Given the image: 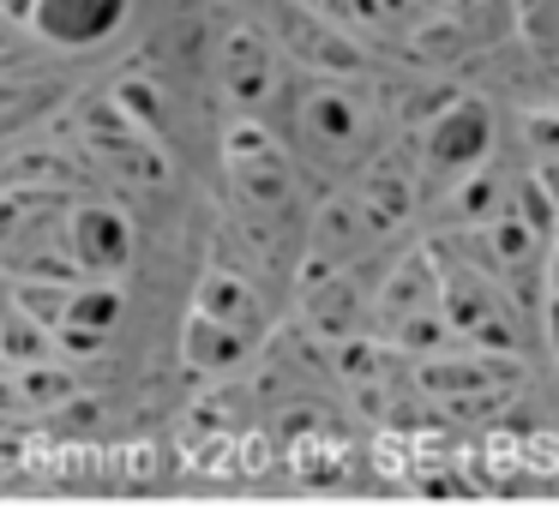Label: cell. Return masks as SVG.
I'll list each match as a JSON object with an SVG mask.
<instances>
[{"mask_svg": "<svg viewBox=\"0 0 559 528\" xmlns=\"http://www.w3.org/2000/svg\"><path fill=\"white\" fill-rule=\"evenodd\" d=\"M73 168L61 163H25L0 175V271L13 283H67L73 252H67V223H73Z\"/></svg>", "mask_w": 559, "mask_h": 528, "instance_id": "cell-1", "label": "cell"}, {"mask_svg": "<svg viewBox=\"0 0 559 528\" xmlns=\"http://www.w3.org/2000/svg\"><path fill=\"white\" fill-rule=\"evenodd\" d=\"M223 187L229 204L247 228H271V235H289L295 216H301V168H295L289 144L271 127H259L253 115H241L223 132Z\"/></svg>", "mask_w": 559, "mask_h": 528, "instance_id": "cell-2", "label": "cell"}, {"mask_svg": "<svg viewBox=\"0 0 559 528\" xmlns=\"http://www.w3.org/2000/svg\"><path fill=\"white\" fill-rule=\"evenodd\" d=\"M289 127L301 156L319 168H367L379 139L373 108L355 84H343V72H307L301 91L289 96Z\"/></svg>", "mask_w": 559, "mask_h": 528, "instance_id": "cell-3", "label": "cell"}, {"mask_svg": "<svg viewBox=\"0 0 559 528\" xmlns=\"http://www.w3.org/2000/svg\"><path fill=\"white\" fill-rule=\"evenodd\" d=\"M373 319L379 336L409 355H433V348H457L451 343V319H445V259L439 252H409L397 271L379 283L373 295Z\"/></svg>", "mask_w": 559, "mask_h": 528, "instance_id": "cell-4", "label": "cell"}, {"mask_svg": "<svg viewBox=\"0 0 559 528\" xmlns=\"http://www.w3.org/2000/svg\"><path fill=\"white\" fill-rule=\"evenodd\" d=\"M19 307L49 324L61 355H103L127 319V295L109 276H67V283H19Z\"/></svg>", "mask_w": 559, "mask_h": 528, "instance_id": "cell-5", "label": "cell"}, {"mask_svg": "<svg viewBox=\"0 0 559 528\" xmlns=\"http://www.w3.org/2000/svg\"><path fill=\"white\" fill-rule=\"evenodd\" d=\"M415 163L427 180L457 192L463 180H475L481 168H493V108L481 96H445L439 115L421 120L415 139Z\"/></svg>", "mask_w": 559, "mask_h": 528, "instance_id": "cell-6", "label": "cell"}, {"mask_svg": "<svg viewBox=\"0 0 559 528\" xmlns=\"http://www.w3.org/2000/svg\"><path fill=\"white\" fill-rule=\"evenodd\" d=\"M415 384H421L439 408H451V415H493V408H506L511 391H518V360L499 355V348H469V343H457V355H451V348H433V355H421V367H415Z\"/></svg>", "mask_w": 559, "mask_h": 528, "instance_id": "cell-7", "label": "cell"}, {"mask_svg": "<svg viewBox=\"0 0 559 528\" xmlns=\"http://www.w3.org/2000/svg\"><path fill=\"white\" fill-rule=\"evenodd\" d=\"M211 72H217L223 96L235 108H265L271 96L283 91V48L265 24L253 19H229L217 36H211Z\"/></svg>", "mask_w": 559, "mask_h": 528, "instance_id": "cell-8", "label": "cell"}, {"mask_svg": "<svg viewBox=\"0 0 559 528\" xmlns=\"http://www.w3.org/2000/svg\"><path fill=\"white\" fill-rule=\"evenodd\" d=\"M445 319H451V343H469V348H511L518 343L506 283L493 271H481L469 252L445 259Z\"/></svg>", "mask_w": 559, "mask_h": 528, "instance_id": "cell-9", "label": "cell"}, {"mask_svg": "<svg viewBox=\"0 0 559 528\" xmlns=\"http://www.w3.org/2000/svg\"><path fill=\"white\" fill-rule=\"evenodd\" d=\"M79 151H85L103 175H121V180H133V187L169 180L163 175V151H157V139H151V127L145 120H127L121 103H91L85 115H79Z\"/></svg>", "mask_w": 559, "mask_h": 528, "instance_id": "cell-10", "label": "cell"}, {"mask_svg": "<svg viewBox=\"0 0 559 528\" xmlns=\"http://www.w3.org/2000/svg\"><path fill=\"white\" fill-rule=\"evenodd\" d=\"M67 252H73L79 276H109V283H121V271L139 252V228H133V216H127V204L79 199L73 223H67Z\"/></svg>", "mask_w": 559, "mask_h": 528, "instance_id": "cell-11", "label": "cell"}, {"mask_svg": "<svg viewBox=\"0 0 559 528\" xmlns=\"http://www.w3.org/2000/svg\"><path fill=\"white\" fill-rule=\"evenodd\" d=\"M133 0H31L25 24L55 48H97L127 24Z\"/></svg>", "mask_w": 559, "mask_h": 528, "instance_id": "cell-12", "label": "cell"}, {"mask_svg": "<svg viewBox=\"0 0 559 528\" xmlns=\"http://www.w3.org/2000/svg\"><path fill=\"white\" fill-rule=\"evenodd\" d=\"M415 168H421V163H391V156H385V163H367L361 180L349 187L373 235H397V228L415 216V180H421Z\"/></svg>", "mask_w": 559, "mask_h": 528, "instance_id": "cell-13", "label": "cell"}, {"mask_svg": "<svg viewBox=\"0 0 559 528\" xmlns=\"http://www.w3.org/2000/svg\"><path fill=\"white\" fill-rule=\"evenodd\" d=\"M193 312L253 336V343H259V331H265V300H259L253 276L229 271V264H205V276H199V288H193Z\"/></svg>", "mask_w": 559, "mask_h": 528, "instance_id": "cell-14", "label": "cell"}, {"mask_svg": "<svg viewBox=\"0 0 559 528\" xmlns=\"http://www.w3.org/2000/svg\"><path fill=\"white\" fill-rule=\"evenodd\" d=\"M181 355H187V367H199V372H223V367H241V360L253 355V336L229 331V324L205 319V312H187Z\"/></svg>", "mask_w": 559, "mask_h": 528, "instance_id": "cell-15", "label": "cell"}, {"mask_svg": "<svg viewBox=\"0 0 559 528\" xmlns=\"http://www.w3.org/2000/svg\"><path fill=\"white\" fill-rule=\"evenodd\" d=\"M61 103V84L43 79V72H25V79H0V139L37 127L49 108Z\"/></svg>", "mask_w": 559, "mask_h": 528, "instance_id": "cell-16", "label": "cell"}, {"mask_svg": "<svg viewBox=\"0 0 559 528\" xmlns=\"http://www.w3.org/2000/svg\"><path fill=\"white\" fill-rule=\"evenodd\" d=\"M518 31L542 67L559 72V0H518Z\"/></svg>", "mask_w": 559, "mask_h": 528, "instance_id": "cell-17", "label": "cell"}, {"mask_svg": "<svg viewBox=\"0 0 559 528\" xmlns=\"http://www.w3.org/2000/svg\"><path fill=\"white\" fill-rule=\"evenodd\" d=\"M542 336H547V348L559 355V288H547V295H542Z\"/></svg>", "mask_w": 559, "mask_h": 528, "instance_id": "cell-18", "label": "cell"}, {"mask_svg": "<svg viewBox=\"0 0 559 528\" xmlns=\"http://www.w3.org/2000/svg\"><path fill=\"white\" fill-rule=\"evenodd\" d=\"M535 180H542L547 204H554V216H559V156H542V163H535Z\"/></svg>", "mask_w": 559, "mask_h": 528, "instance_id": "cell-19", "label": "cell"}, {"mask_svg": "<svg viewBox=\"0 0 559 528\" xmlns=\"http://www.w3.org/2000/svg\"><path fill=\"white\" fill-rule=\"evenodd\" d=\"M542 276H547V288H559V235H554V252H547V271Z\"/></svg>", "mask_w": 559, "mask_h": 528, "instance_id": "cell-20", "label": "cell"}, {"mask_svg": "<svg viewBox=\"0 0 559 528\" xmlns=\"http://www.w3.org/2000/svg\"><path fill=\"white\" fill-rule=\"evenodd\" d=\"M403 7H409V12H427V7H439V0H403Z\"/></svg>", "mask_w": 559, "mask_h": 528, "instance_id": "cell-21", "label": "cell"}]
</instances>
